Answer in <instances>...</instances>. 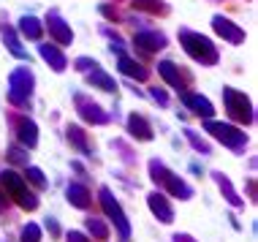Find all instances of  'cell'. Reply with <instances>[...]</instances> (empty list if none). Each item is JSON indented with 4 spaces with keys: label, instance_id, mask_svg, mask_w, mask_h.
<instances>
[{
    "label": "cell",
    "instance_id": "cell-1",
    "mask_svg": "<svg viewBox=\"0 0 258 242\" xmlns=\"http://www.w3.org/2000/svg\"><path fill=\"white\" fill-rule=\"evenodd\" d=\"M179 36H182L185 49H187L190 57L201 60V63H215V60H218V52H215V46L209 44L207 38H201V36H196V33H190V30H182Z\"/></svg>",
    "mask_w": 258,
    "mask_h": 242
},
{
    "label": "cell",
    "instance_id": "cell-2",
    "mask_svg": "<svg viewBox=\"0 0 258 242\" xmlns=\"http://www.w3.org/2000/svg\"><path fill=\"white\" fill-rule=\"evenodd\" d=\"M3 185H6V191H9L11 196L25 207V210H36V207H38L36 196H33V193H27L25 179L19 177V174H14V171H6V174H3Z\"/></svg>",
    "mask_w": 258,
    "mask_h": 242
},
{
    "label": "cell",
    "instance_id": "cell-3",
    "mask_svg": "<svg viewBox=\"0 0 258 242\" xmlns=\"http://www.w3.org/2000/svg\"><path fill=\"white\" fill-rule=\"evenodd\" d=\"M207 131L215 134L223 144H228V147H234V150H239L247 144V136L242 134V131H236L231 126H223V123H207Z\"/></svg>",
    "mask_w": 258,
    "mask_h": 242
},
{
    "label": "cell",
    "instance_id": "cell-4",
    "mask_svg": "<svg viewBox=\"0 0 258 242\" xmlns=\"http://www.w3.org/2000/svg\"><path fill=\"white\" fill-rule=\"evenodd\" d=\"M226 106H228V114H231L234 120H239V123H250V120H253L247 98L242 93H236V90H231V87L226 90Z\"/></svg>",
    "mask_w": 258,
    "mask_h": 242
},
{
    "label": "cell",
    "instance_id": "cell-5",
    "mask_svg": "<svg viewBox=\"0 0 258 242\" xmlns=\"http://www.w3.org/2000/svg\"><path fill=\"white\" fill-rule=\"evenodd\" d=\"M101 204H103V210H106V215H109V218L117 223V229H120V234H122V237H128V234H131L128 218L122 215L120 204H117L114 199H111V191H109V188H103V191H101Z\"/></svg>",
    "mask_w": 258,
    "mask_h": 242
},
{
    "label": "cell",
    "instance_id": "cell-6",
    "mask_svg": "<svg viewBox=\"0 0 258 242\" xmlns=\"http://www.w3.org/2000/svg\"><path fill=\"white\" fill-rule=\"evenodd\" d=\"M30 85H33V77L27 71H17L11 77V101L17 103V106H22V103L30 98Z\"/></svg>",
    "mask_w": 258,
    "mask_h": 242
},
{
    "label": "cell",
    "instance_id": "cell-7",
    "mask_svg": "<svg viewBox=\"0 0 258 242\" xmlns=\"http://www.w3.org/2000/svg\"><path fill=\"white\" fill-rule=\"evenodd\" d=\"M150 210L158 215V220H163V223H171L174 212H171L169 199H166L163 193H150Z\"/></svg>",
    "mask_w": 258,
    "mask_h": 242
},
{
    "label": "cell",
    "instance_id": "cell-8",
    "mask_svg": "<svg viewBox=\"0 0 258 242\" xmlns=\"http://www.w3.org/2000/svg\"><path fill=\"white\" fill-rule=\"evenodd\" d=\"M136 44L142 46V49H147V52H155V49H163L166 38L158 36V33H139V36H136Z\"/></svg>",
    "mask_w": 258,
    "mask_h": 242
},
{
    "label": "cell",
    "instance_id": "cell-9",
    "mask_svg": "<svg viewBox=\"0 0 258 242\" xmlns=\"http://www.w3.org/2000/svg\"><path fill=\"white\" fill-rule=\"evenodd\" d=\"M49 33L60 41V44H68V41H71V30L66 27V22H62L57 14H52V17H49Z\"/></svg>",
    "mask_w": 258,
    "mask_h": 242
},
{
    "label": "cell",
    "instance_id": "cell-10",
    "mask_svg": "<svg viewBox=\"0 0 258 242\" xmlns=\"http://www.w3.org/2000/svg\"><path fill=\"white\" fill-rule=\"evenodd\" d=\"M68 199H71L74 207H79V210H85L90 204V191L85 185H68Z\"/></svg>",
    "mask_w": 258,
    "mask_h": 242
},
{
    "label": "cell",
    "instance_id": "cell-11",
    "mask_svg": "<svg viewBox=\"0 0 258 242\" xmlns=\"http://www.w3.org/2000/svg\"><path fill=\"white\" fill-rule=\"evenodd\" d=\"M79 109H82V117L90 123H106V114H101V109L95 103H87L85 98H79Z\"/></svg>",
    "mask_w": 258,
    "mask_h": 242
},
{
    "label": "cell",
    "instance_id": "cell-12",
    "mask_svg": "<svg viewBox=\"0 0 258 242\" xmlns=\"http://www.w3.org/2000/svg\"><path fill=\"white\" fill-rule=\"evenodd\" d=\"M19 142L27 144V147H36L38 136H36V126H33L30 120H22V123H19Z\"/></svg>",
    "mask_w": 258,
    "mask_h": 242
},
{
    "label": "cell",
    "instance_id": "cell-13",
    "mask_svg": "<svg viewBox=\"0 0 258 242\" xmlns=\"http://www.w3.org/2000/svg\"><path fill=\"white\" fill-rule=\"evenodd\" d=\"M128 126H131V131H134V134L139 136V139H144V142H147V139H152V128L147 126V123H144V117L134 114V117L128 120Z\"/></svg>",
    "mask_w": 258,
    "mask_h": 242
},
{
    "label": "cell",
    "instance_id": "cell-14",
    "mask_svg": "<svg viewBox=\"0 0 258 242\" xmlns=\"http://www.w3.org/2000/svg\"><path fill=\"white\" fill-rule=\"evenodd\" d=\"M41 54L54 66V71H62V68H66V57H62V52L57 49V46H49V44L41 46Z\"/></svg>",
    "mask_w": 258,
    "mask_h": 242
},
{
    "label": "cell",
    "instance_id": "cell-15",
    "mask_svg": "<svg viewBox=\"0 0 258 242\" xmlns=\"http://www.w3.org/2000/svg\"><path fill=\"white\" fill-rule=\"evenodd\" d=\"M187 106H193V112L196 114H204V117H212V103L207 98H201V95H185Z\"/></svg>",
    "mask_w": 258,
    "mask_h": 242
},
{
    "label": "cell",
    "instance_id": "cell-16",
    "mask_svg": "<svg viewBox=\"0 0 258 242\" xmlns=\"http://www.w3.org/2000/svg\"><path fill=\"white\" fill-rule=\"evenodd\" d=\"M215 30H218L220 36L231 38V41H242V38H245V36H242V33H239V30H234L228 19H220V17H215Z\"/></svg>",
    "mask_w": 258,
    "mask_h": 242
},
{
    "label": "cell",
    "instance_id": "cell-17",
    "mask_svg": "<svg viewBox=\"0 0 258 242\" xmlns=\"http://www.w3.org/2000/svg\"><path fill=\"white\" fill-rule=\"evenodd\" d=\"M120 68H122V74H128V77L147 79V71H144L139 63H134V60H128V57H120Z\"/></svg>",
    "mask_w": 258,
    "mask_h": 242
},
{
    "label": "cell",
    "instance_id": "cell-18",
    "mask_svg": "<svg viewBox=\"0 0 258 242\" xmlns=\"http://www.w3.org/2000/svg\"><path fill=\"white\" fill-rule=\"evenodd\" d=\"M90 82H93V85H98V87H103L106 93H111V90H117V85H114V82H111V79L106 77V74L101 71L98 66H95V68H93V74H90Z\"/></svg>",
    "mask_w": 258,
    "mask_h": 242
},
{
    "label": "cell",
    "instance_id": "cell-19",
    "mask_svg": "<svg viewBox=\"0 0 258 242\" xmlns=\"http://www.w3.org/2000/svg\"><path fill=\"white\" fill-rule=\"evenodd\" d=\"M158 71L163 74L166 79H169V85H171V87H179V90H182V79H179V74L174 71V66H171V63H160V66H158Z\"/></svg>",
    "mask_w": 258,
    "mask_h": 242
},
{
    "label": "cell",
    "instance_id": "cell-20",
    "mask_svg": "<svg viewBox=\"0 0 258 242\" xmlns=\"http://www.w3.org/2000/svg\"><path fill=\"white\" fill-rule=\"evenodd\" d=\"M215 177H218V185H220V191L226 193V199H228V202H231V204H242V199L236 196V191L231 188V183H228V177H223V174H215Z\"/></svg>",
    "mask_w": 258,
    "mask_h": 242
},
{
    "label": "cell",
    "instance_id": "cell-21",
    "mask_svg": "<svg viewBox=\"0 0 258 242\" xmlns=\"http://www.w3.org/2000/svg\"><path fill=\"white\" fill-rule=\"evenodd\" d=\"M22 33H25L27 38H38V36H41V25H38V19L25 17V19H22Z\"/></svg>",
    "mask_w": 258,
    "mask_h": 242
},
{
    "label": "cell",
    "instance_id": "cell-22",
    "mask_svg": "<svg viewBox=\"0 0 258 242\" xmlns=\"http://www.w3.org/2000/svg\"><path fill=\"white\" fill-rule=\"evenodd\" d=\"M87 229H90V234H93L95 239H106L109 237V229L101 223V220H87Z\"/></svg>",
    "mask_w": 258,
    "mask_h": 242
},
{
    "label": "cell",
    "instance_id": "cell-23",
    "mask_svg": "<svg viewBox=\"0 0 258 242\" xmlns=\"http://www.w3.org/2000/svg\"><path fill=\"white\" fill-rule=\"evenodd\" d=\"M3 36H6V41H9V49L17 54V57H25V49L19 46V41H17V36H14V30H3Z\"/></svg>",
    "mask_w": 258,
    "mask_h": 242
},
{
    "label": "cell",
    "instance_id": "cell-24",
    "mask_svg": "<svg viewBox=\"0 0 258 242\" xmlns=\"http://www.w3.org/2000/svg\"><path fill=\"white\" fill-rule=\"evenodd\" d=\"M38 239H41V229L36 223H27L22 231V242H38Z\"/></svg>",
    "mask_w": 258,
    "mask_h": 242
},
{
    "label": "cell",
    "instance_id": "cell-25",
    "mask_svg": "<svg viewBox=\"0 0 258 242\" xmlns=\"http://www.w3.org/2000/svg\"><path fill=\"white\" fill-rule=\"evenodd\" d=\"M68 139H71L79 150H87V142H85V134H82V128H68Z\"/></svg>",
    "mask_w": 258,
    "mask_h": 242
},
{
    "label": "cell",
    "instance_id": "cell-26",
    "mask_svg": "<svg viewBox=\"0 0 258 242\" xmlns=\"http://www.w3.org/2000/svg\"><path fill=\"white\" fill-rule=\"evenodd\" d=\"M27 177H30V183L33 185H38V188H44V174H41V169H27Z\"/></svg>",
    "mask_w": 258,
    "mask_h": 242
},
{
    "label": "cell",
    "instance_id": "cell-27",
    "mask_svg": "<svg viewBox=\"0 0 258 242\" xmlns=\"http://www.w3.org/2000/svg\"><path fill=\"white\" fill-rule=\"evenodd\" d=\"M185 134H187V139H190V142H193V147H196V150H201V153H207V150H209V147H207V144H204V142H201V139H199V136H196V134H193V131H185Z\"/></svg>",
    "mask_w": 258,
    "mask_h": 242
},
{
    "label": "cell",
    "instance_id": "cell-28",
    "mask_svg": "<svg viewBox=\"0 0 258 242\" xmlns=\"http://www.w3.org/2000/svg\"><path fill=\"white\" fill-rule=\"evenodd\" d=\"M158 3H160V0H136V9H150V11H158Z\"/></svg>",
    "mask_w": 258,
    "mask_h": 242
},
{
    "label": "cell",
    "instance_id": "cell-29",
    "mask_svg": "<svg viewBox=\"0 0 258 242\" xmlns=\"http://www.w3.org/2000/svg\"><path fill=\"white\" fill-rule=\"evenodd\" d=\"M11 161L14 163H27V158H25L22 150H11Z\"/></svg>",
    "mask_w": 258,
    "mask_h": 242
},
{
    "label": "cell",
    "instance_id": "cell-30",
    "mask_svg": "<svg viewBox=\"0 0 258 242\" xmlns=\"http://www.w3.org/2000/svg\"><path fill=\"white\" fill-rule=\"evenodd\" d=\"M68 242H90V239L85 237V234H79V231H71L68 234Z\"/></svg>",
    "mask_w": 258,
    "mask_h": 242
},
{
    "label": "cell",
    "instance_id": "cell-31",
    "mask_svg": "<svg viewBox=\"0 0 258 242\" xmlns=\"http://www.w3.org/2000/svg\"><path fill=\"white\" fill-rule=\"evenodd\" d=\"M174 242H193V237H187V234H177V237H174Z\"/></svg>",
    "mask_w": 258,
    "mask_h": 242
}]
</instances>
